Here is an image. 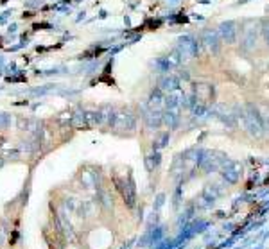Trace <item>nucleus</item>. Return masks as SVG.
<instances>
[{
    "instance_id": "nucleus-1",
    "label": "nucleus",
    "mask_w": 269,
    "mask_h": 249,
    "mask_svg": "<svg viewBox=\"0 0 269 249\" xmlns=\"http://www.w3.org/2000/svg\"><path fill=\"white\" fill-rule=\"evenodd\" d=\"M176 22H189L187 16H176Z\"/></svg>"
}]
</instances>
